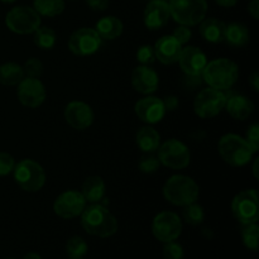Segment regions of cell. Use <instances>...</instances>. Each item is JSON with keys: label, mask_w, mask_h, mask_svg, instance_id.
I'll return each instance as SVG.
<instances>
[{"label": "cell", "mask_w": 259, "mask_h": 259, "mask_svg": "<svg viewBox=\"0 0 259 259\" xmlns=\"http://www.w3.org/2000/svg\"><path fill=\"white\" fill-rule=\"evenodd\" d=\"M225 27L227 24L222 20L217 19V18H207L201 22L200 33L206 42L220 43L224 40Z\"/></svg>", "instance_id": "cell-26"}, {"label": "cell", "mask_w": 259, "mask_h": 259, "mask_svg": "<svg viewBox=\"0 0 259 259\" xmlns=\"http://www.w3.org/2000/svg\"><path fill=\"white\" fill-rule=\"evenodd\" d=\"M88 243L81 237L70 238L66 244V252L71 259H81L88 253Z\"/></svg>", "instance_id": "cell-31"}, {"label": "cell", "mask_w": 259, "mask_h": 259, "mask_svg": "<svg viewBox=\"0 0 259 259\" xmlns=\"http://www.w3.org/2000/svg\"><path fill=\"white\" fill-rule=\"evenodd\" d=\"M159 164H161V162H159L158 157L151 156L148 153L142 157L138 163V167L143 174H154L159 168Z\"/></svg>", "instance_id": "cell-33"}, {"label": "cell", "mask_w": 259, "mask_h": 259, "mask_svg": "<svg viewBox=\"0 0 259 259\" xmlns=\"http://www.w3.org/2000/svg\"><path fill=\"white\" fill-rule=\"evenodd\" d=\"M166 2H167V0H166Z\"/></svg>", "instance_id": "cell-48"}, {"label": "cell", "mask_w": 259, "mask_h": 259, "mask_svg": "<svg viewBox=\"0 0 259 259\" xmlns=\"http://www.w3.org/2000/svg\"><path fill=\"white\" fill-rule=\"evenodd\" d=\"M0 2H3V3H7V4H9V3H14L15 0H0Z\"/></svg>", "instance_id": "cell-47"}, {"label": "cell", "mask_w": 259, "mask_h": 259, "mask_svg": "<svg viewBox=\"0 0 259 259\" xmlns=\"http://www.w3.org/2000/svg\"><path fill=\"white\" fill-rule=\"evenodd\" d=\"M15 167V161L9 153L0 152V176H7L13 172Z\"/></svg>", "instance_id": "cell-37"}, {"label": "cell", "mask_w": 259, "mask_h": 259, "mask_svg": "<svg viewBox=\"0 0 259 259\" xmlns=\"http://www.w3.org/2000/svg\"><path fill=\"white\" fill-rule=\"evenodd\" d=\"M158 159L171 169H184L190 164L191 154L187 146L177 139H168L158 148Z\"/></svg>", "instance_id": "cell-10"}, {"label": "cell", "mask_w": 259, "mask_h": 259, "mask_svg": "<svg viewBox=\"0 0 259 259\" xmlns=\"http://www.w3.org/2000/svg\"><path fill=\"white\" fill-rule=\"evenodd\" d=\"M200 195V187L194 179L185 175L169 177L163 186L164 199L176 206H187L196 202Z\"/></svg>", "instance_id": "cell-3"}, {"label": "cell", "mask_w": 259, "mask_h": 259, "mask_svg": "<svg viewBox=\"0 0 259 259\" xmlns=\"http://www.w3.org/2000/svg\"><path fill=\"white\" fill-rule=\"evenodd\" d=\"M218 151L225 163L233 167H243L249 163L255 153L245 138L237 134H225L218 143Z\"/></svg>", "instance_id": "cell-4"}, {"label": "cell", "mask_w": 259, "mask_h": 259, "mask_svg": "<svg viewBox=\"0 0 259 259\" xmlns=\"http://www.w3.org/2000/svg\"><path fill=\"white\" fill-rule=\"evenodd\" d=\"M245 141L249 143V146L252 147L253 151L257 153L259 149V125L258 124H253L248 128L247 136H245Z\"/></svg>", "instance_id": "cell-38"}, {"label": "cell", "mask_w": 259, "mask_h": 259, "mask_svg": "<svg viewBox=\"0 0 259 259\" xmlns=\"http://www.w3.org/2000/svg\"><path fill=\"white\" fill-rule=\"evenodd\" d=\"M137 60L142 63V66L152 65L154 62V60H156L153 47L149 45L141 46L138 48V51H137Z\"/></svg>", "instance_id": "cell-34"}, {"label": "cell", "mask_w": 259, "mask_h": 259, "mask_svg": "<svg viewBox=\"0 0 259 259\" xmlns=\"http://www.w3.org/2000/svg\"><path fill=\"white\" fill-rule=\"evenodd\" d=\"M177 62L186 76H201L207 65V57L200 48L187 46L182 48Z\"/></svg>", "instance_id": "cell-16"}, {"label": "cell", "mask_w": 259, "mask_h": 259, "mask_svg": "<svg viewBox=\"0 0 259 259\" xmlns=\"http://www.w3.org/2000/svg\"><path fill=\"white\" fill-rule=\"evenodd\" d=\"M81 259H82V258H81Z\"/></svg>", "instance_id": "cell-49"}, {"label": "cell", "mask_w": 259, "mask_h": 259, "mask_svg": "<svg viewBox=\"0 0 259 259\" xmlns=\"http://www.w3.org/2000/svg\"><path fill=\"white\" fill-rule=\"evenodd\" d=\"M205 212L202 206L197 205L196 202L184 206V219L190 225H199L204 222Z\"/></svg>", "instance_id": "cell-32"}, {"label": "cell", "mask_w": 259, "mask_h": 259, "mask_svg": "<svg viewBox=\"0 0 259 259\" xmlns=\"http://www.w3.org/2000/svg\"><path fill=\"white\" fill-rule=\"evenodd\" d=\"M109 0H86V4L95 12H103V10L108 9Z\"/></svg>", "instance_id": "cell-40"}, {"label": "cell", "mask_w": 259, "mask_h": 259, "mask_svg": "<svg viewBox=\"0 0 259 259\" xmlns=\"http://www.w3.org/2000/svg\"><path fill=\"white\" fill-rule=\"evenodd\" d=\"M134 111L137 116L147 124L159 123L166 114L163 101L154 96H147L137 101Z\"/></svg>", "instance_id": "cell-18"}, {"label": "cell", "mask_w": 259, "mask_h": 259, "mask_svg": "<svg viewBox=\"0 0 259 259\" xmlns=\"http://www.w3.org/2000/svg\"><path fill=\"white\" fill-rule=\"evenodd\" d=\"M152 232H153L154 238L159 242H174L181 235L182 222L179 215L175 212L162 211L154 217Z\"/></svg>", "instance_id": "cell-11"}, {"label": "cell", "mask_w": 259, "mask_h": 259, "mask_svg": "<svg viewBox=\"0 0 259 259\" xmlns=\"http://www.w3.org/2000/svg\"><path fill=\"white\" fill-rule=\"evenodd\" d=\"M171 18L168 2L166 0H151L144 9V25L151 30H158L168 23Z\"/></svg>", "instance_id": "cell-17"}, {"label": "cell", "mask_w": 259, "mask_h": 259, "mask_svg": "<svg viewBox=\"0 0 259 259\" xmlns=\"http://www.w3.org/2000/svg\"><path fill=\"white\" fill-rule=\"evenodd\" d=\"M215 3L223 8H232L237 5L238 0H215Z\"/></svg>", "instance_id": "cell-44"}, {"label": "cell", "mask_w": 259, "mask_h": 259, "mask_svg": "<svg viewBox=\"0 0 259 259\" xmlns=\"http://www.w3.org/2000/svg\"><path fill=\"white\" fill-rule=\"evenodd\" d=\"M258 235L259 227L257 223H250V224H244L242 228V239L245 247L249 250L258 249Z\"/></svg>", "instance_id": "cell-30"}, {"label": "cell", "mask_w": 259, "mask_h": 259, "mask_svg": "<svg viewBox=\"0 0 259 259\" xmlns=\"http://www.w3.org/2000/svg\"><path fill=\"white\" fill-rule=\"evenodd\" d=\"M33 9L43 17H57L65 10V0H34Z\"/></svg>", "instance_id": "cell-28"}, {"label": "cell", "mask_w": 259, "mask_h": 259, "mask_svg": "<svg viewBox=\"0 0 259 259\" xmlns=\"http://www.w3.org/2000/svg\"><path fill=\"white\" fill-rule=\"evenodd\" d=\"M14 180L18 186L27 192H37L45 186L46 172L38 162L33 159H23L15 164Z\"/></svg>", "instance_id": "cell-6"}, {"label": "cell", "mask_w": 259, "mask_h": 259, "mask_svg": "<svg viewBox=\"0 0 259 259\" xmlns=\"http://www.w3.org/2000/svg\"><path fill=\"white\" fill-rule=\"evenodd\" d=\"M18 99L27 108H38L46 100V88L39 78L24 77L18 83Z\"/></svg>", "instance_id": "cell-14"}, {"label": "cell", "mask_w": 259, "mask_h": 259, "mask_svg": "<svg viewBox=\"0 0 259 259\" xmlns=\"http://www.w3.org/2000/svg\"><path fill=\"white\" fill-rule=\"evenodd\" d=\"M171 18L180 25L194 27L205 19L207 13L206 0H169Z\"/></svg>", "instance_id": "cell-5"}, {"label": "cell", "mask_w": 259, "mask_h": 259, "mask_svg": "<svg viewBox=\"0 0 259 259\" xmlns=\"http://www.w3.org/2000/svg\"><path fill=\"white\" fill-rule=\"evenodd\" d=\"M81 225L88 234L109 238L118 232V220L101 204H91L81 214Z\"/></svg>", "instance_id": "cell-1"}, {"label": "cell", "mask_w": 259, "mask_h": 259, "mask_svg": "<svg viewBox=\"0 0 259 259\" xmlns=\"http://www.w3.org/2000/svg\"><path fill=\"white\" fill-rule=\"evenodd\" d=\"M105 182L100 176H90L83 181L81 194L85 197L86 202L100 204L105 197Z\"/></svg>", "instance_id": "cell-22"}, {"label": "cell", "mask_w": 259, "mask_h": 259, "mask_svg": "<svg viewBox=\"0 0 259 259\" xmlns=\"http://www.w3.org/2000/svg\"><path fill=\"white\" fill-rule=\"evenodd\" d=\"M132 85L138 93L149 95L158 89V73L148 66H139L134 68L132 73Z\"/></svg>", "instance_id": "cell-19"}, {"label": "cell", "mask_w": 259, "mask_h": 259, "mask_svg": "<svg viewBox=\"0 0 259 259\" xmlns=\"http://www.w3.org/2000/svg\"><path fill=\"white\" fill-rule=\"evenodd\" d=\"M229 115L237 120H245L254 111V104L244 95H232L228 98L225 108Z\"/></svg>", "instance_id": "cell-21"}, {"label": "cell", "mask_w": 259, "mask_h": 259, "mask_svg": "<svg viewBox=\"0 0 259 259\" xmlns=\"http://www.w3.org/2000/svg\"><path fill=\"white\" fill-rule=\"evenodd\" d=\"M24 73H27L28 77H35L38 78L43 73V63L38 58L32 57L24 63Z\"/></svg>", "instance_id": "cell-35"}, {"label": "cell", "mask_w": 259, "mask_h": 259, "mask_svg": "<svg viewBox=\"0 0 259 259\" xmlns=\"http://www.w3.org/2000/svg\"><path fill=\"white\" fill-rule=\"evenodd\" d=\"M24 78V70L15 62H7L0 66V83L15 86Z\"/></svg>", "instance_id": "cell-27"}, {"label": "cell", "mask_w": 259, "mask_h": 259, "mask_svg": "<svg viewBox=\"0 0 259 259\" xmlns=\"http://www.w3.org/2000/svg\"><path fill=\"white\" fill-rule=\"evenodd\" d=\"M163 101V105H164V109H166V111H174L175 109H177V106H179V99L176 98V96L174 95H169V96H166L164 98Z\"/></svg>", "instance_id": "cell-41"}, {"label": "cell", "mask_w": 259, "mask_h": 259, "mask_svg": "<svg viewBox=\"0 0 259 259\" xmlns=\"http://www.w3.org/2000/svg\"><path fill=\"white\" fill-rule=\"evenodd\" d=\"M253 175H254L255 179H258L259 175H258V158L254 161V164H253Z\"/></svg>", "instance_id": "cell-46"}, {"label": "cell", "mask_w": 259, "mask_h": 259, "mask_svg": "<svg viewBox=\"0 0 259 259\" xmlns=\"http://www.w3.org/2000/svg\"><path fill=\"white\" fill-rule=\"evenodd\" d=\"M232 211L240 224L257 223L259 218V196L257 190H244L235 195L232 201Z\"/></svg>", "instance_id": "cell-8"}, {"label": "cell", "mask_w": 259, "mask_h": 259, "mask_svg": "<svg viewBox=\"0 0 259 259\" xmlns=\"http://www.w3.org/2000/svg\"><path fill=\"white\" fill-rule=\"evenodd\" d=\"M34 45L39 47L40 50H51L55 47L56 40H57V35H56L55 30L51 29L48 27H39L34 33Z\"/></svg>", "instance_id": "cell-29"}, {"label": "cell", "mask_w": 259, "mask_h": 259, "mask_svg": "<svg viewBox=\"0 0 259 259\" xmlns=\"http://www.w3.org/2000/svg\"><path fill=\"white\" fill-rule=\"evenodd\" d=\"M136 143L144 153H153L161 146V136L152 126H143L137 132Z\"/></svg>", "instance_id": "cell-24"}, {"label": "cell", "mask_w": 259, "mask_h": 259, "mask_svg": "<svg viewBox=\"0 0 259 259\" xmlns=\"http://www.w3.org/2000/svg\"><path fill=\"white\" fill-rule=\"evenodd\" d=\"M5 24L17 34H32L40 27V15L30 7H15L8 12Z\"/></svg>", "instance_id": "cell-7"}, {"label": "cell", "mask_w": 259, "mask_h": 259, "mask_svg": "<svg viewBox=\"0 0 259 259\" xmlns=\"http://www.w3.org/2000/svg\"><path fill=\"white\" fill-rule=\"evenodd\" d=\"M250 33L244 23L234 22L225 27L224 40L233 47H244L249 43Z\"/></svg>", "instance_id": "cell-23"}, {"label": "cell", "mask_w": 259, "mask_h": 259, "mask_svg": "<svg viewBox=\"0 0 259 259\" xmlns=\"http://www.w3.org/2000/svg\"><path fill=\"white\" fill-rule=\"evenodd\" d=\"M86 200L82 194L75 190L62 192L53 202V211L62 219H73L82 214L86 207Z\"/></svg>", "instance_id": "cell-12"}, {"label": "cell", "mask_w": 259, "mask_h": 259, "mask_svg": "<svg viewBox=\"0 0 259 259\" xmlns=\"http://www.w3.org/2000/svg\"><path fill=\"white\" fill-rule=\"evenodd\" d=\"M95 30L100 35L101 39L113 40L120 37L123 33V23L119 18L108 15V17H103L96 23Z\"/></svg>", "instance_id": "cell-25"}, {"label": "cell", "mask_w": 259, "mask_h": 259, "mask_svg": "<svg viewBox=\"0 0 259 259\" xmlns=\"http://www.w3.org/2000/svg\"><path fill=\"white\" fill-rule=\"evenodd\" d=\"M249 85L252 86V89L254 91L259 90V75H258V72H253L252 75L249 76Z\"/></svg>", "instance_id": "cell-43"}, {"label": "cell", "mask_w": 259, "mask_h": 259, "mask_svg": "<svg viewBox=\"0 0 259 259\" xmlns=\"http://www.w3.org/2000/svg\"><path fill=\"white\" fill-rule=\"evenodd\" d=\"M191 35H192L191 29H190L189 27H186V25H180V27H177L176 29L174 30V34H172V37H174L175 39L180 43V45L184 46V45H186L190 39H191Z\"/></svg>", "instance_id": "cell-39"}, {"label": "cell", "mask_w": 259, "mask_h": 259, "mask_svg": "<svg viewBox=\"0 0 259 259\" xmlns=\"http://www.w3.org/2000/svg\"><path fill=\"white\" fill-rule=\"evenodd\" d=\"M100 46V35L93 28H81L73 32L68 39V48L76 56L94 55Z\"/></svg>", "instance_id": "cell-13"}, {"label": "cell", "mask_w": 259, "mask_h": 259, "mask_svg": "<svg viewBox=\"0 0 259 259\" xmlns=\"http://www.w3.org/2000/svg\"><path fill=\"white\" fill-rule=\"evenodd\" d=\"M201 76L209 88L227 91L237 82L239 77V67L229 58H217L207 62Z\"/></svg>", "instance_id": "cell-2"}, {"label": "cell", "mask_w": 259, "mask_h": 259, "mask_svg": "<svg viewBox=\"0 0 259 259\" xmlns=\"http://www.w3.org/2000/svg\"><path fill=\"white\" fill-rule=\"evenodd\" d=\"M65 120L68 125L77 131H85L94 121V111L83 101H71L65 108Z\"/></svg>", "instance_id": "cell-15"}, {"label": "cell", "mask_w": 259, "mask_h": 259, "mask_svg": "<svg viewBox=\"0 0 259 259\" xmlns=\"http://www.w3.org/2000/svg\"><path fill=\"white\" fill-rule=\"evenodd\" d=\"M153 50L159 62L163 65H174L179 61L182 46L172 35H163L157 40Z\"/></svg>", "instance_id": "cell-20"}, {"label": "cell", "mask_w": 259, "mask_h": 259, "mask_svg": "<svg viewBox=\"0 0 259 259\" xmlns=\"http://www.w3.org/2000/svg\"><path fill=\"white\" fill-rule=\"evenodd\" d=\"M248 12L255 20L259 18V0H252L248 5Z\"/></svg>", "instance_id": "cell-42"}, {"label": "cell", "mask_w": 259, "mask_h": 259, "mask_svg": "<svg viewBox=\"0 0 259 259\" xmlns=\"http://www.w3.org/2000/svg\"><path fill=\"white\" fill-rule=\"evenodd\" d=\"M23 259H42V258H40V255L38 254V253L29 252V253H27L24 257H23Z\"/></svg>", "instance_id": "cell-45"}, {"label": "cell", "mask_w": 259, "mask_h": 259, "mask_svg": "<svg viewBox=\"0 0 259 259\" xmlns=\"http://www.w3.org/2000/svg\"><path fill=\"white\" fill-rule=\"evenodd\" d=\"M184 249L179 243L168 242L163 247V258L164 259H184Z\"/></svg>", "instance_id": "cell-36"}, {"label": "cell", "mask_w": 259, "mask_h": 259, "mask_svg": "<svg viewBox=\"0 0 259 259\" xmlns=\"http://www.w3.org/2000/svg\"><path fill=\"white\" fill-rule=\"evenodd\" d=\"M227 103V95L217 89H202L194 101V110L199 118L210 119L222 113Z\"/></svg>", "instance_id": "cell-9"}]
</instances>
